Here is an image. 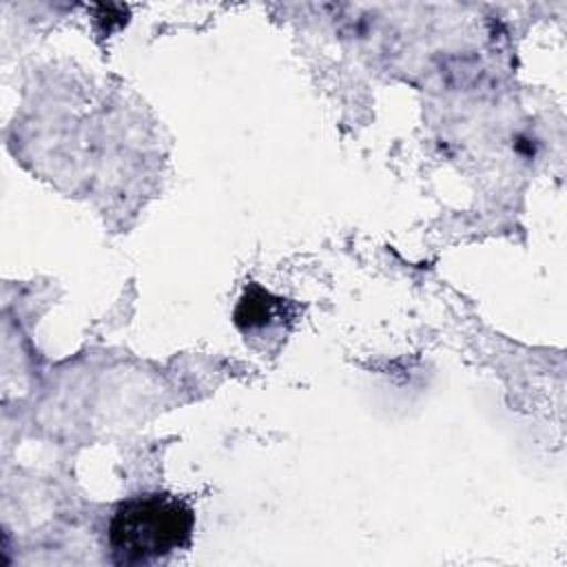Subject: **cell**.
<instances>
[{"label":"cell","instance_id":"cell-1","mask_svg":"<svg viewBox=\"0 0 567 567\" xmlns=\"http://www.w3.org/2000/svg\"><path fill=\"white\" fill-rule=\"evenodd\" d=\"M195 514L168 492H148L122 501L109 520V547L117 565H151L190 545Z\"/></svg>","mask_w":567,"mask_h":567},{"label":"cell","instance_id":"cell-2","mask_svg":"<svg viewBox=\"0 0 567 567\" xmlns=\"http://www.w3.org/2000/svg\"><path fill=\"white\" fill-rule=\"evenodd\" d=\"M292 319V303L284 297H275L257 284H250L235 310V323L246 334L255 332L270 334L277 328H284Z\"/></svg>","mask_w":567,"mask_h":567}]
</instances>
